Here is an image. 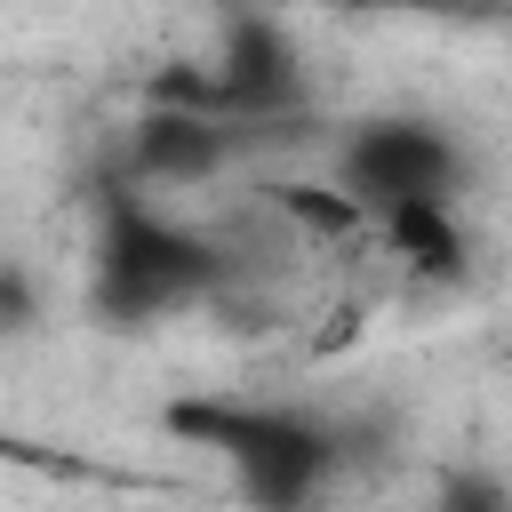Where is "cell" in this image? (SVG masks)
Here are the masks:
<instances>
[{"label":"cell","mask_w":512,"mask_h":512,"mask_svg":"<svg viewBox=\"0 0 512 512\" xmlns=\"http://www.w3.org/2000/svg\"><path fill=\"white\" fill-rule=\"evenodd\" d=\"M168 432L216 448L256 512H304V504L328 488V472H336V440H328L312 416H296V408L184 400V408H168Z\"/></svg>","instance_id":"6da1fadb"},{"label":"cell","mask_w":512,"mask_h":512,"mask_svg":"<svg viewBox=\"0 0 512 512\" xmlns=\"http://www.w3.org/2000/svg\"><path fill=\"white\" fill-rule=\"evenodd\" d=\"M216 288V248L152 208H112L96 248V312L104 320H160Z\"/></svg>","instance_id":"7a4b0ae2"},{"label":"cell","mask_w":512,"mask_h":512,"mask_svg":"<svg viewBox=\"0 0 512 512\" xmlns=\"http://www.w3.org/2000/svg\"><path fill=\"white\" fill-rule=\"evenodd\" d=\"M336 184H344L368 216H384V208H424V200L448 208L456 184H464V152H456L440 128H424V120H368V128L344 144Z\"/></svg>","instance_id":"3957f363"},{"label":"cell","mask_w":512,"mask_h":512,"mask_svg":"<svg viewBox=\"0 0 512 512\" xmlns=\"http://www.w3.org/2000/svg\"><path fill=\"white\" fill-rule=\"evenodd\" d=\"M232 160V128L208 120V112H184V104H160L136 120V176L144 184H200Z\"/></svg>","instance_id":"277c9868"},{"label":"cell","mask_w":512,"mask_h":512,"mask_svg":"<svg viewBox=\"0 0 512 512\" xmlns=\"http://www.w3.org/2000/svg\"><path fill=\"white\" fill-rule=\"evenodd\" d=\"M376 248H392L408 272H456L464 264V232H456V216L448 208H384L376 216Z\"/></svg>","instance_id":"5b68a950"},{"label":"cell","mask_w":512,"mask_h":512,"mask_svg":"<svg viewBox=\"0 0 512 512\" xmlns=\"http://www.w3.org/2000/svg\"><path fill=\"white\" fill-rule=\"evenodd\" d=\"M440 512H512V496H504L488 472H448V488H440Z\"/></svg>","instance_id":"8992f818"}]
</instances>
